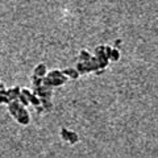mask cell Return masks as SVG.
<instances>
[{
    "instance_id": "cell-1",
    "label": "cell",
    "mask_w": 158,
    "mask_h": 158,
    "mask_svg": "<svg viewBox=\"0 0 158 158\" xmlns=\"http://www.w3.org/2000/svg\"><path fill=\"white\" fill-rule=\"evenodd\" d=\"M8 110L11 112V115L16 118V121L20 123L21 125H28L31 121V116L27 111V107L23 106L20 103L19 99H15L8 103Z\"/></svg>"
},
{
    "instance_id": "cell-2",
    "label": "cell",
    "mask_w": 158,
    "mask_h": 158,
    "mask_svg": "<svg viewBox=\"0 0 158 158\" xmlns=\"http://www.w3.org/2000/svg\"><path fill=\"white\" fill-rule=\"evenodd\" d=\"M33 94L37 95L40 99H52L53 96V91L50 87H45V86H37L33 88Z\"/></svg>"
},
{
    "instance_id": "cell-3",
    "label": "cell",
    "mask_w": 158,
    "mask_h": 158,
    "mask_svg": "<svg viewBox=\"0 0 158 158\" xmlns=\"http://www.w3.org/2000/svg\"><path fill=\"white\" fill-rule=\"evenodd\" d=\"M7 96L9 98V100H15V99H17L19 95L21 94V88L20 87H13V88H9V90L6 91Z\"/></svg>"
},
{
    "instance_id": "cell-4",
    "label": "cell",
    "mask_w": 158,
    "mask_h": 158,
    "mask_svg": "<svg viewBox=\"0 0 158 158\" xmlns=\"http://www.w3.org/2000/svg\"><path fill=\"white\" fill-rule=\"evenodd\" d=\"M67 77L65 75V74H62V75H59V77H57V78H53L52 79V83H53V87H61V86H63L65 83L67 82Z\"/></svg>"
},
{
    "instance_id": "cell-5",
    "label": "cell",
    "mask_w": 158,
    "mask_h": 158,
    "mask_svg": "<svg viewBox=\"0 0 158 158\" xmlns=\"http://www.w3.org/2000/svg\"><path fill=\"white\" fill-rule=\"evenodd\" d=\"M46 74H48V69H46V66L44 65V63H40V65H37L36 67H34V75L44 78Z\"/></svg>"
},
{
    "instance_id": "cell-6",
    "label": "cell",
    "mask_w": 158,
    "mask_h": 158,
    "mask_svg": "<svg viewBox=\"0 0 158 158\" xmlns=\"http://www.w3.org/2000/svg\"><path fill=\"white\" fill-rule=\"evenodd\" d=\"M62 73L65 74L69 79H78L79 78V73L77 69H65Z\"/></svg>"
},
{
    "instance_id": "cell-7",
    "label": "cell",
    "mask_w": 158,
    "mask_h": 158,
    "mask_svg": "<svg viewBox=\"0 0 158 158\" xmlns=\"http://www.w3.org/2000/svg\"><path fill=\"white\" fill-rule=\"evenodd\" d=\"M79 141V137L75 132H73V131H69V138H67V142H70L71 145L74 144H77V142Z\"/></svg>"
},
{
    "instance_id": "cell-8",
    "label": "cell",
    "mask_w": 158,
    "mask_h": 158,
    "mask_svg": "<svg viewBox=\"0 0 158 158\" xmlns=\"http://www.w3.org/2000/svg\"><path fill=\"white\" fill-rule=\"evenodd\" d=\"M41 100V106L44 107V110L45 111H52L53 108V104H52V99H40Z\"/></svg>"
},
{
    "instance_id": "cell-9",
    "label": "cell",
    "mask_w": 158,
    "mask_h": 158,
    "mask_svg": "<svg viewBox=\"0 0 158 158\" xmlns=\"http://www.w3.org/2000/svg\"><path fill=\"white\" fill-rule=\"evenodd\" d=\"M90 58H91V54L88 53L87 50H82L81 53H79V61L86 62V61H88Z\"/></svg>"
},
{
    "instance_id": "cell-10",
    "label": "cell",
    "mask_w": 158,
    "mask_h": 158,
    "mask_svg": "<svg viewBox=\"0 0 158 158\" xmlns=\"http://www.w3.org/2000/svg\"><path fill=\"white\" fill-rule=\"evenodd\" d=\"M77 70L79 73V75H83V74H87L86 71V65H85V62H82V61H79L78 62V65H77Z\"/></svg>"
},
{
    "instance_id": "cell-11",
    "label": "cell",
    "mask_w": 158,
    "mask_h": 158,
    "mask_svg": "<svg viewBox=\"0 0 158 158\" xmlns=\"http://www.w3.org/2000/svg\"><path fill=\"white\" fill-rule=\"evenodd\" d=\"M118 58H120V52H118L117 49H112L111 56H110V61L116 62V61H118Z\"/></svg>"
},
{
    "instance_id": "cell-12",
    "label": "cell",
    "mask_w": 158,
    "mask_h": 158,
    "mask_svg": "<svg viewBox=\"0 0 158 158\" xmlns=\"http://www.w3.org/2000/svg\"><path fill=\"white\" fill-rule=\"evenodd\" d=\"M32 83H33L34 87L41 86V85H42V78H41V77H37V75H34V74H33V77H32Z\"/></svg>"
},
{
    "instance_id": "cell-13",
    "label": "cell",
    "mask_w": 158,
    "mask_h": 158,
    "mask_svg": "<svg viewBox=\"0 0 158 158\" xmlns=\"http://www.w3.org/2000/svg\"><path fill=\"white\" fill-rule=\"evenodd\" d=\"M95 56L96 57H106V54H104V46L103 45H100V46H98L96 49H95Z\"/></svg>"
},
{
    "instance_id": "cell-14",
    "label": "cell",
    "mask_w": 158,
    "mask_h": 158,
    "mask_svg": "<svg viewBox=\"0 0 158 158\" xmlns=\"http://www.w3.org/2000/svg\"><path fill=\"white\" fill-rule=\"evenodd\" d=\"M62 71H59V70H53V71H49L48 74H46V77L48 78H50V79H53V78H57V77H59V75H62Z\"/></svg>"
},
{
    "instance_id": "cell-15",
    "label": "cell",
    "mask_w": 158,
    "mask_h": 158,
    "mask_svg": "<svg viewBox=\"0 0 158 158\" xmlns=\"http://www.w3.org/2000/svg\"><path fill=\"white\" fill-rule=\"evenodd\" d=\"M61 137H62V140L67 141V138H69V131L66 129V128H62V129H61Z\"/></svg>"
},
{
    "instance_id": "cell-16",
    "label": "cell",
    "mask_w": 158,
    "mask_h": 158,
    "mask_svg": "<svg viewBox=\"0 0 158 158\" xmlns=\"http://www.w3.org/2000/svg\"><path fill=\"white\" fill-rule=\"evenodd\" d=\"M111 52H112V49L111 46H104V54H106V57L110 59V56H111Z\"/></svg>"
},
{
    "instance_id": "cell-17",
    "label": "cell",
    "mask_w": 158,
    "mask_h": 158,
    "mask_svg": "<svg viewBox=\"0 0 158 158\" xmlns=\"http://www.w3.org/2000/svg\"><path fill=\"white\" fill-rule=\"evenodd\" d=\"M120 44H121V41H120V40H117V41L115 42V48H116V46H118V45H120Z\"/></svg>"
}]
</instances>
